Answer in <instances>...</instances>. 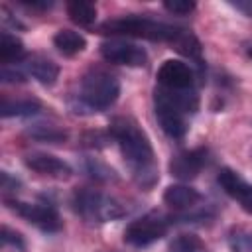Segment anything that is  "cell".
Instances as JSON below:
<instances>
[{
    "label": "cell",
    "mask_w": 252,
    "mask_h": 252,
    "mask_svg": "<svg viewBox=\"0 0 252 252\" xmlns=\"http://www.w3.org/2000/svg\"><path fill=\"white\" fill-rule=\"evenodd\" d=\"M0 77L4 83H24L26 81V73L22 69H18L16 65H2Z\"/></svg>",
    "instance_id": "d4e9b609"
},
{
    "label": "cell",
    "mask_w": 252,
    "mask_h": 252,
    "mask_svg": "<svg viewBox=\"0 0 252 252\" xmlns=\"http://www.w3.org/2000/svg\"><path fill=\"white\" fill-rule=\"evenodd\" d=\"M53 45L57 47L59 53H63L65 57H73L77 53H81L87 47V39L83 33L75 32V30H59L53 35Z\"/></svg>",
    "instance_id": "9a60e30c"
},
{
    "label": "cell",
    "mask_w": 252,
    "mask_h": 252,
    "mask_svg": "<svg viewBox=\"0 0 252 252\" xmlns=\"http://www.w3.org/2000/svg\"><path fill=\"white\" fill-rule=\"evenodd\" d=\"M173 47H175L181 55H185V57H189L191 61H195L197 65L203 63V47H201V41L195 37V33L183 30V32L179 33V37L173 41Z\"/></svg>",
    "instance_id": "d6986e66"
},
{
    "label": "cell",
    "mask_w": 252,
    "mask_h": 252,
    "mask_svg": "<svg viewBox=\"0 0 252 252\" xmlns=\"http://www.w3.org/2000/svg\"><path fill=\"white\" fill-rule=\"evenodd\" d=\"M167 252H209V250L207 244L197 234H179L169 242Z\"/></svg>",
    "instance_id": "44dd1931"
},
{
    "label": "cell",
    "mask_w": 252,
    "mask_h": 252,
    "mask_svg": "<svg viewBox=\"0 0 252 252\" xmlns=\"http://www.w3.org/2000/svg\"><path fill=\"white\" fill-rule=\"evenodd\" d=\"M2 242H4L6 246L10 244V246H14V248H18V250H24V248H26L22 234L16 232V230H12V228H8V226H2Z\"/></svg>",
    "instance_id": "484cf974"
},
{
    "label": "cell",
    "mask_w": 252,
    "mask_h": 252,
    "mask_svg": "<svg viewBox=\"0 0 252 252\" xmlns=\"http://www.w3.org/2000/svg\"><path fill=\"white\" fill-rule=\"evenodd\" d=\"M41 110V102L35 98H16V100H2L0 106V114L4 118H12V116H33Z\"/></svg>",
    "instance_id": "ac0fdd59"
},
{
    "label": "cell",
    "mask_w": 252,
    "mask_h": 252,
    "mask_svg": "<svg viewBox=\"0 0 252 252\" xmlns=\"http://www.w3.org/2000/svg\"><path fill=\"white\" fill-rule=\"evenodd\" d=\"M24 61H26V65H24L26 73L32 75L39 85H43V87L55 85V81L59 77V65L53 59H49L45 55H28Z\"/></svg>",
    "instance_id": "4fadbf2b"
},
{
    "label": "cell",
    "mask_w": 252,
    "mask_h": 252,
    "mask_svg": "<svg viewBox=\"0 0 252 252\" xmlns=\"http://www.w3.org/2000/svg\"><path fill=\"white\" fill-rule=\"evenodd\" d=\"M20 187V181L16 177H12L8 171H2V189H4V199L8 197V193H16Z\"/></svg>",
    "instance_id": "4316f807"
},
{
    "label": "cell",
    "mask_w": 252,
    "mask_h": 252,
    "mask_svg": "<svg viewBox=\"0 0 252 252\" xmlns=\"http://www.w3.org/2000/svg\"><path fill=\"white\" fill-rule=\"evenodd\" d=\"M163 8L173 16H189L197 8V4L193 0H165Z\"/></svg>",
    "instance_id": "cb8c5ba5"
},
{
    "label": "cell",
    "mask_w": 252,
    "mask_h": 252,
    "mask_svg": "<svg viewBox=\"0 0 252 252\" xmlns=\"http://www.w3.org/2000/svg\"><path fill=\"white\" fill-rule=\"evenodd\" d=\"M217 183L228 197L238 201L244 211L252 213V183H248L238 171L230 167H222L217 175Z\"/></svg>",
    "instance_id": "30bf717a"
},
{
    "label": "cell",
    "mask_w": 252,
    "mask_h": 252,
    "mask_svg": "<svg viewBox=\"0 0 252 252\" xmlns=\"http://www.w3.org/2000/svg\"><path fill=\"white\" fill-rule=\"evenodd\" d=\"M4 201L10 211H14L18 217H22L24 220L37 226L43 232H57L63 226V220L51 203H26L18 199H4Z\"/></svg>",
    "instance_id": "8992f818"
},
{
    "label": "cell",
    "mask_w": 252,
    "mask_h": 252,
    "mask_svg": "<svg viewBox=\"0 0 252 252\" xmlns=\"http://www.w3.org/2000/svg\"><path fill=\"white\" fill-rule=\"evenodd\" d=\"M201 193L189 185H169L163 191V203L173 211H189L201 203Z\"/></svg>",
    "instance_id": "5bb4252c"
},
{
    "label": "cell",
    "mask_w": 252,
    "mask_h": 252,
    "mask_svg": "<svg viewBox=\"0 0 252 252\" xmlns=\"http://www.w3.org/2000/svg\"><path fill=\"white\" fill-rule=\"evenodd\" d=\"M24 163L39 173V175H47V177H53V179H67L71 177L73 169L67 161H63L61 158L57 156H51V154H43V152H33V154H28L24 158Z\"/></svg>",
    "instance_id": "7c38bea8"
},
{
    "label": "cell",
    "mask_w": 252,
    "mask_h": 252,
    "mask_svg": "<svg viewBox=\"0 0 252 252\" xmlns=\"http://www.w3.org/2000/svg\"><path fill=\"white\" fill-rule=\"evenodd\" d=\"M234 10H238V12H242L244 16H248V18H252V0H240V2H228Z\"/></svg>",
    "instance_id": "f1b7e54d"
},
{
    "label": "cell",
    "mask_w": 252,
    "mask_h": 252,
    "mask_svg": "<svg viewBox=\"0 0 252 252\" xmlns=\"http://www.w3.org/2000/svg\"><path fill=\"white\" fill-rule=\"evenodd\" d=\"M205 163H207V150H203V148L185 150V152H179L171 158L169 173L177 179L189 181V179L199 175V171L205 167Z\"/></svg>",
    "instance_id": "8fae6325"
},
{
    "label": "cell",
    "mask_w": 252,
    "mask_h": 252,
    "mask_svg": "<svg viewBox=\"0 0 252 252\" xmlns=\"http://www.w3.org/2000/svg\"><path fill=\"white\" fill-rule=\"evenodd\" d=\"M120 94V83L118 79L100 67H91L81 77L79 87V104L87 108L89 112H100L110 108Z\"/></svg>",
    "instance_id": "7a4b0ae2"
},
{
    "label": "cell",
    "mask_w": 252,
    "mask_h": 252,
    "mask_svg": "<svg viewBox=\"0 0 252 252\" xmlns=\"http://www.w3.org/2000/svg\"><path fill=\"white\" fill-rule=\"evenodd\" d=\"M169 228V220L167 217L159 215V213H148L136 220H132L126 230H124V242L136 248H144L150 246L154 242H158L159 238H163L167 234Z\"/></svg>",
    "instance_id": "5b68a950"
},
{
    "label": "cell",
    "mask_w": 252,
    "mask_h": 252,
    "mask_svg": "<svg viewBox=\"0 0 252 252\" xmlns=\"http://www.w3.org/2000/svg\"><path fill=\"white\" fill-rule=\"evenodd\" d=\"M108 134L118 144L134 181L142 189H152L159 179V171L152 142L142 126L130 116H116L108 126Z\"/></svg>",
    "instance_id": "6da1fadb"
},
{
    "label": "cell",
    "mask_w": 252,
    "mask_h": 252,
    "mask_svg": "<svg viewBox=\"0 0 252 252\" xmlns=\"http://www.w3.org/2000/svg\"><path fill=\"white\" fill-rule=\"evenodd\" d=\"M20 4H24L26 8H32V10H47L53 6V2H47V0H20Z\"/></svg>",
    "instance_id": "83f0119b"
},
{
    "label": "cell",
    "mask_w": 252,
    "mask_h": 252,
    "mask_svg": "<svg viewBox=\"0 0 252 252\" xmlns=\"http://www.w3.org/2000/svg\"><path fill=\"white\" fill-rule=\"evenodd\" d=\"M230 252H252V230H232L228 236Z\"/></svg>",
    "instance_id": "603a6c76"
},
{
    "label": "cell",
    "mask_w": 252,
    "mask_h": 252,
    "mask_svg": "<svg viewBox=\"0 0 252 252\" xmlns=\"http://www.w3.org/2000/svg\"><path fill=\"white\" fill-rule=\"evenodd\" d=\"M154 110H156V118L161 126V130L173 138V140H183L187 134V122H185V114L175 108L161 93L159 89H156L154 93Z\"/></svg>",
    "instance_id": "ba28073f"
},
{
    "label": "cell",
    "mask_w": 252,
    "mask_h": 252,
    "mask_svg": "<svg viewBox=\"0 0 252 252\" xmlns=\"http://www.w3.org/2000/svg\"><path fill=\"white\" fill-rule=\"evenodd\" d=\"M26 47L24 41L8 32H4L0 35V61L2 65H14L20 63L22 59H26Z\"/></svg>",
    "instance_id": "2e32d148"
},
{
    "label": "cell",
    "mask_w": 252,
    "mask_h": 252,
    "mask_svg": "<svg viewBox=\"0 0 252 252\" xmlns=\"http://www.w3.org/2000/svg\"><path fill=\"white\" fill-rule=\"evenodd\" d=\"M71 205L75 209V213L85 219L87 222H110V220H118L126 215L124 205L112 197L106 195L102 191L96 189H77L73 193Z\"/></svg>",
    "instance_id": "277c9868"
},
{
    "label": "cell",
    "mask_w": 252,
    "mask_h": 252,
    "mask_svg": "<svg viewBox=\"0 0 252 252\" xmlns=\"http://www.w3.org/2000/svg\"><path fill=\"white\" fill-rule=\"evenodd\" d=\"M100 32L102 33H116V35H130V37H142V39H150V41H167L173 45V41L179 37L183 28L132 14V16H124V18H116V20H106L100 26Z\"/></svg>",
    "instance_id": "3957f363"
},
{
    "label": "cell",
    "mask_w": 252,
    "mask_h": 252,
    "mask_svg": "<svg viewBox=\"0 0 252 252\" xmlns=\"http://www.w3.org/2000/svg\"><path fill=\"white\" fill-rule=\"evenodd\" d=\"M83 169L89 177L96 179V181H116V171L112 167H108L104 161L96 159V158H87L83 163Z\"/></svg>",
    "instance_id": "7402d4cb"
},
{
    "label": "cell",
    "mask_w": 252,
    "mask_h": 252,
    "mask_svg": "<svg viewBox=\"0 0 252 252\" xmlns=\"http://www.w3.org/2000/svg\"><path fill=\"white\" fill-rule=\"evenodd\" d=\"M158 83L169 91H187L195 85V73L191 65L179 59H167L158 69Z\"/></svg>",
    "instance_id": "9c48e42d"
},
{
    "label": "cell",
    "mask_w": 252,
    "mask_h": 252,
    "mask_svg": "<svg viewBox=\"0 0 252 252\" xmlns=\"http://www.w3.org/2000/svg\"><path fill=\"white\" fill-rule=\"evenodd\" d=\"M67 16L79 26H91L96 20V6L87 0H73L67 2Z\"/></svg>",
    "instance_id": "ffe728a7"
},
{
    "label": "cell",
    "mask_w": 252,
    "mask_h": 252,
    "mask_svg": "<svg viewBox=\"0 0 252 252\" xmlns=\"http://www.w3.org/2000/svg\"><path fill=\"white\" fill-rule=\"evenodd\" d=\"M100 55L104 61L126 67H144L148 63V53L144 47L124 41V39H106L100 43Z\"/></svg>",
    "instance_id": "52a82bcc"
},
{
    "label": "cell",
    "mask_w": 252,
    "mask_h": 252,
    "mask_svg": "<svg viewBox=\"0 0 252 252\" xmlns=\"http://www.w3.org/2000/svg\"><path fill=\"white\" fill-rule=\"evenodd\" d=\"M26 134L35 140V142H41V144H63L67 138H69V132L61 126H55V124H32Z\"/></svg>",
    "instance_id": "e0dca14e"
}]
</instances>
